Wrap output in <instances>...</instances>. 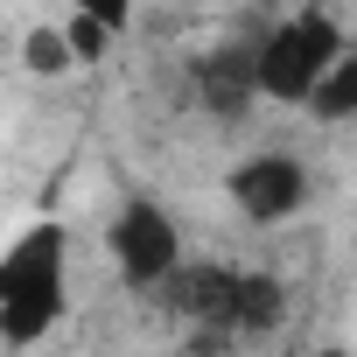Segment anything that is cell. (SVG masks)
I'll return each mask as SVG.
<instances>
[{"label":"cell","instance_id":"6da1fadb","mask_svg":"<svg viewBox=\"0 0 357 357\" xmlns=\"http://www.w3.org/2000/svg\"><path fill=\"white\" fill-rule=\"evenodd\" d=\"M70 308V225L36 218L0 252V336L8 357H29Z\"/></svg>","mask_w":357,"mask_h":357},{"label":"cell","instance_id":"7a4b0ae2","mask_svg":"<svg viewBox=\"0 0 357 357\" xmlns=\"http://www.w3.org/2000/svg\"><path fill=\"white\" fill-rule=\"evenodd\" d=\"M350 36L329 8H294L280 22H266L252 36V70H259V105H287V112H308L315 84L343 63Z\"/></svg>","mask_w":357,"mask_h":357},{"label":"cell","instance_id":"3957f363","mask_svg":"<svg viewBox=\"0 0 357 357\" xmlns=\"http://www.w3.org/2000/svg\"><path fill=\"white\" fill-rule=\"evenodd\" d=\"M105 252H112V266H119V280H126L133 294H161L175 273L190 266V259H183V225H175V211L154 204V197H140V190L112 211Z\"/></svg>","mask_w":357,"mask_h":357},{"label":"cell","instance_id":"277c9868","mask_svg":"<svg viewBox=\"0 0 357 357\" xmlns=\"http://www.w3.org/2000/svg\"><path fill=\"white\" fill-rule=\"evenodd\" d=\"M315 197V175L294 147H259V154H238L225 168V204L245 218V225H294Z\"/></svg>","mask_w":357,"mask_h":357},{"label":"cell","instance_id":"5b68a950","mask_svg":"<svg viewBox=\"0 0 357 357\" xmlns=\"http://www.w3.org/2000/svg\"><path fill=\"white\" fill-rule=\"evenodd\" d=\"M197 98H204V112H218V119H245V112L259 105L252 43H231V50L197 56Z\"/></svg>","mask_w":357,"mask_h":357},{"label":"cell","instance_id":"8992f818","mask_svg":"<svg viewBox=\"0 0 357 357\" xmlns=\"http://www.w3.org/2000/svg\"><path fill=\"white\" fill-rule=\"evenodd\" d=\"M22 70H29V77H70V70H77L70 36H63V15L29 22V36H22Z\"/></svg>","mask_w":357,"mask_h":357},{"label":"cell","instance_id":"52a82bcc","mask_svg":"<svg viewBox=\"0 0 357 357\" xmlns=\"http://www.w3.org/2000/svg\"><path fill=\"white\" fill-rule=\"evenodd\" d=\"M308 119H315V126H350V119H357V43H350V50H343V63L315 84Z\"/></svg>","mask_w":357,"mask_h":357},{"label":"cell","instance_id":"ba28073f","mask_svg":"<svg viewBox=\"0 0 357 357\" xmlns=\"http://www.w3.org/2000/svg\"><path fill=\"white\" fill-rule=\"evenodd\" d=\"M63 36H70V56H77V63H105V56H112V43H119V29L91 8V0L63 8Z\"/></svg>","mask_w":357,"mask_h":357},{"label":"cell","instance_id":"9c48e42d","mask_svg":"<svg viewBox=\"0 0 357 357\" xmlns=\"http://www.w3.org/2000/svg\"><path fill=\"white\" fill-rule=\"evenodd\" d=\"M91 8H98V15H105V22H112V29H119V36H126V29H133V8H126V0H91Z\"/></svg>","mask_w":357,"mask_h":357},{"label":"cell","instance_id":"30bf717a","mask_svg":"<svg viewBox=\"0 0 357 357\" xmlns=\"http://www.w3.org/2000/svg\"><path fill=\"white\" fill-rule=\"evenodd\" d=\"M315 357H350V350H343V343H329V350H315Z\"/></svg>","mask_w":357,"mask_h":357}]
</instances>
